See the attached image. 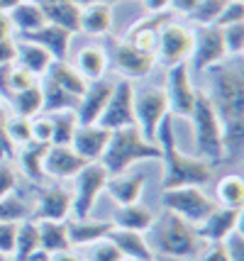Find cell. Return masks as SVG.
Instances as JSON below:
<instances>
[{
    "mask_svg": "<svg viewBox=\"0 0 244 261\" xmlns=\"http://www.w3.org/2000/svg\"><path fill=\"white\" fill-rule=\"evenodd\" d=\"M210 93L212 110L222 127L225 159L222 164H234L244 151V68L239 59L222 61L210 68Z\"/></svg>",
    "mask_w": 244,
    "mask_h": 261,
    "instance_id": "cell-1",
    "label": "cell"
},
{
    "mask_svg": "<svg viewBox=\"0 0 244 261\" xmlns=\"http://www.w3.org/2000/svg\"><path fill=\"white\" fill-rule=\"evenodd\" d=\"M156 144L161 149V191H171V188H183V186H208L212 181V171L215 166L208 164L200 156H191V154H183L178 149V139H176L174 132V115L169 113L161 120L159 125V132H156Z\"/></svg>",
    "mask_w": 244,
    "mask_h": 261,
    "instance_id": "cell-2",
    "label": "cell"
},
{
    "mask_svg": "<svg viewBox=\"0 0 244 261\" xmlns=\"http://www.w3.org/2000/svg\"><path fill=\"white\" fill-rule=\"evenodd\" d=\"M137 161H161L159 144L147 142L134 125L113 129L98 164L107 171V176H117V173H127Z\"/></svg>",
    "mask_w": 244,
    "mask_h": 261,
    "instance_id": "cell-3",
    "label": "cell"
},
{
    "mask_svg": "<svg viewBox=\"0 0 244 261\" xmlns=\"http://www.w3.org/2000/svg\"><path fill=\"white\" fill-rule=\"evenodd\" d=\"M147 242L151 251L161 254L166 259H191L200 251V244H203L196 225H191L169 210L164 215L154 217L151 227L147 229Z\"/></svg>",
    "mask_w": 244,
    "mask_h": 261,
    "instance_id": "cell-4",
    "label": "cell"
},
{
    "mask_svg": "<svg viewBox=\"0 0 244 261\" xmlns=\"http://www.w3.org/2000/svg\"><path fill=\"white\" fill-rule=\"evenodd\" d=\"M191 125H193V144H196V156L205 159L208 164H222L225 159V144H222V127L220 120L212 110L208 93L198 91L196 105L191 113Z\"/></svg>",
    "mask_w": 244,
    "mask_h": 261,
    "instance_id": "cell-5",
    "label": "cell"
},
{
    "mask_svg": "<svg viewBox=\"0 0 244 261\" xmlns=\"http://www.w3.org/2000/svg\"><path fill=\"white\" fill-rule=\"evenodd\" d=\"M161 205L169 213L183 217L191 225H200V222L218 207V203H215L203 188H198V186H183V188L164 191Z\"/></svg>",
    "mask_w": 244,
    "mask_h": 261,
    "instance_id": "cell-6",
    "label": "cell"
},
{
    "mask_svg": "<svg viewBox=\"0 0 244 261\" xmlns=\"http://www.w3.org/2000/svg\"><path fill=\"white\" fill-rule=\"evenodd\" d=\"M107 178H110L107 171H105L98 161L88 164V166L76 176V188H73V193H71V215H73V220L91 217L93 205L98 203L100 193L105 191Z\"/></svg>",
    "mask_w": 244,
    "mask_h": 261,
    "instance_id": "cell-7",
    "label": "cell"
},
{
    "mask_svg": "<svg viewBox=\"0 0 244 261\" xmlns=\"http://www.w3.org/2000/svg\"><path fill=\"white\" fill-rule=\"evenodd\" d=\"M166 115H169V100L164 88L154 86L147 91H134V127L147 142H156L159 125Z\"/></svg>",
    "mask_w": 244,
    "mask_h": 261,
    "instance_id": "cell-8",
    "label": "cell"
},
{
    "mask_svg": "<svg viewBox=\"0 0 244 261\" xmlns=\"http://www.w3.org/2000/svg\"><path fill=\"white\" fill-rule=\"evenodd\" d=\"M196 30H191L181 22H164L156 39V61L164 66H176V64H188L191 51H193V39Z\"/></svg>",
    "mask_w": 244,
    "mask_h": 261,
    "instance_id": "cell-9",
    "label": "cell"
},
{
    "mask_svg": "<svg viewBox=\"0 0 244 261\" xmlns=\"http://www.w3.org/2000/svg\"><path fill=\"white\" fill-rule=\"evenodd\" d=\"M98 125L105 129H120V127L134 125V86L132 81L120 79L113 81V93L105 102V110L98 120Z\"/></svg>",
    "mask_w": 244,
    "mask_h": 261,
    "instance_id": "cell-10",
    "label": "cell"
},
{
    "mask_svg": "<svg viewBox=\"0 0 244 261\" xmlns=\"http://www.w3.org/2000/svg\"><path fill=\"white\" fill-rule=\"evenodd\" d=\"M164 91H166V100H169V113L188 120L198 98V88L191 81L188 64L169 66V71H166V88Z\"/></svg>",
    "mask_w": 244,
    "mask_h": 261,
    "instance_id": "cell-11",
    "label": "cell"
},
{
    "mask_svg": "<svg viewBox=\"0 0 244 261\" xmlns=\"http://www.w3.org/2000/svg\"><path fill=\"white\" fill-rule=\"evenodd\" d=\"M193 34H196V39H193V51H191V59H188L193 64V73H208L210 68L227 61L220 27L208 24V27H200Z\"/></svg>",
    "mask_w": 244,
    "mask_h": 261,
    "instance_id": "cell-12",
    "label": "cell"
},
{
    "mask_svg": "<svg viewBox=\"0 0 244 261\" xmlns=\"http://www.w3.org/2000/svg\"><path fill=\"white\" fill-rule=\"evenodd\" d=\"M110 61L120 71L122 79H144L151 73V68L156 66V54L142 51L134 44H129L127 39H113L110 44Z\"/></svg>",
    "mask_w": 244,
    "mask_h": 261,
    "instance_id": "cell-13",
    "label": "cell"
},
{
    "mask_svg": "<svg viewBox=\"0 0 244 261\" xmlns=\"http://www.w3.org/2000/svg\"><path fill=\"white\" fill-rule=\"evenodd\" d=\"M242 222V207H222L218 205L200 225H198V237L208 244H220L239 229Z\"/></svg>",
    "mask_w": 244,
    "mask_h": 261,
    "instance_id": "cell-14",
    "label": "cell"
},
{
    "mask_svg": "<svg viewBox=\"0 0 244 261\" xmlns=\"http://www.w3.org/2000/svg\"><path fill=\"white\" fill-rule=\"evenodd\" d=\"M71 215V191L64 186H49L42 188L37 195L35 217L39 220H51V222H64Z\"/></svg>",
    "mask_w": 244,
    "mask_h": 261,
    "instance_id": "cell-15",
    "label": "cell"
},
{
    "mask_svg": "<svg viewBox=\"0 0 244 261\" xmlns=\"http://www.w3.org/2000/svg\"><path fill=\"white\" fill-rule=\"evenodd\" d=\"M113 93V81L100 79L88 83L86 93L78 100V108H76V115H78V125H98L100 115L105 110V102Z\"/></svg>",
    "mask_w": 244,
    "mask_h": 261,
    "instance_id": "cell-16",
    "label": "cell"
},
{
    "mask_svg": "<svg viewBox=\"0 0 244 261\" xmlns=\"http://www.w3.org/2000/svg\"><path fill=\"white\" fill-rule=\"evenodd\" d=\"M88 166V161L78 156L71 147H49L44 156V176L47 178H76L83 169Z\"/></svg>",
    "mask_w": 244,
    "mask_h": 261,
    "instance_id": "cell-17",
    "label": "cell"
},
{
    "mask_svg": "<svg viewBox=\"0 0 244 261\" xmlns=\"http://www.w3.org/2000/svg\"><path fill=\"white\" fill-rule=\"evenodd\" d=\"M107 139H110V129H105L100 125H78V129L73 132L69 147L83 156L88 164L100 161L105 147H107Z\"/></svg>",
    "mask_w": 244,
    "mask_h": 261,
    "instance_id": "cell-18",
    "label": "cell"
},
{
    "mask_svg": "<svg viewBox=\"0 0 244 261\" xmlns=\"http://www.w3.org/2000/svg\"><path fill=\"white\" fill-rule=\"evenodd\" d=\"M71 37H73L71 32L61 30L57 24H49V22L42 24L35 32H22L24 42H32V44L42 46L54 61H64V59H66L69 46H71Z\"/></svg>",
    "mask_w": 244,
    "mask_h": 261,
    "instance_id": "cell-19",
    "label": "cell"
},
{
    "mask_svg": "<svg viewBox=\"0 0 244 261\" xmlns=\"http://www.w3.org/2000/svg\"><path fill=\"white\" fill-rule=\"evenodd\" d=\"M147 188V173L137 171V173H117L110 176L105 183V191L107 195L115 200L117 205H134L142 200Z\"/></svg>",
    "mask_w": 244,
    "mask_h": 261,
    "instance_id": "cell-20",
    "label": "cell"
},
{
    "mask_svg": "<svg viewBox=\"0 0 244 261\" xmlns=\"http://www.w3.org/2000/svg\"><path fill=\"white\" fill-rule=\"evenodd\" d=\"M107 239L122 251V256L127 261H151L154 251L149 249V242L144 237V232H132V229H117L113 227Z\"/></svg>",
    "mask_w": 244,
    "mask_h": 261,
    "instance_id": "cell-21",
    "label": "cell"
},
{
    "mask_svg": "<svg viewBox=\"0 0 244 261\" xmlns=\"http://www.w3.org/2000/svg\"><path fill=\"white\" fill-rule=\"evenodd\" d=\"M113 227L115 225L107 222V220L83 217V220H71L69 225H66V232H69L71 247H86V244H95V242L105 239Z\"/></svg>",
    "mask_w": 244,
    "mask_h": 261,
    "instance_id": "cell-22",
    "label": "cell"
},
{
    "mask_svg": "<svg viewBox=\"0 0 244 261\" xmlns=\"http://www.w3.org/2000/svg\"><path fill=\"white\" fill-rule=\"evenodd\" d=\"M44 79L51 81L54 86H59L61 91L76 95V98H81L83 93H86V88H88L86 79H83L76 68L71 66L66 59H64V61H51L49 68H47V73H44Z\"/></svg>",
    "mask_w": 244,
    "mask_h": 261,
    "instance_id": "cell-23",
    "label": "cell"
},
{
    "mask_svg": "<svg viewBox=\"0 0 244 261\" xmlns=\"http://www.w3.org/2000/svg\"><path fill=\"white\" fill-rule=\"evenodd\" d=\"M73 68L81 73L86 83L105 79V68H107V51L103 46H83L76 57Z\"/></svg>",
    "mask_w": 244,
    "mask_h": 261,
    "instance_id": "cell-24",
    "label": "cell"
},
{
    "mask_svg": "<svg viewBox=\"0 0 244 261\" xmlns=\"http://www.w3.org/2000/svg\"><path fill=\"white\" fill-rule=\"evenodd\" d=\"M117 229H132V232H147L154 222V213L144 205H117L115 217L110 220Z\"/></svg>",
    "mask_w": 244,
    "mask_h": 261,
    "instance_id": "cell-25",
    "label": "cell"
},
{
    "mask_svg": "<svg viewBox=\"0 0 244 261\" xmlns=\"http://www.w3.org/2000/svg\"><path fill=\"white\" fill-rule=\"evenodd\" d=\"M44 17L49 24H57L66 32L76 34L81 32V5H76L73 0H64V3H54V5H44Z\"/></svg>",
    "mask_w": 244,
    "mask_h": 261,
    "instance_id": "cell-26",
    "label": "cell"
},
{
    "mask_svg": "<svg viewBox=\"0 0 244 261\" xmlns=\"http://www.w3.org/2000/svg\"><path fill=\"white\" fill-rule=\"evenodd\" d=\"M51 144H42V142H27L20 147V169L24 171V176L30 181L42 183L44 176V156Z\"/></svg>",
    "mask_w": 244,
    "mask_h": 261,
    "instance_id": "cell-27",
    "label": "cell"
},
{
    "mask_svg": "<svg viewBox=\"0 0 244 261\" xmlns=\"http://www.w3.org/2000/svg\"><path fill=\"white\" fill-rule=\"evenodd\" d=\"M113 30V5L110 3H93L81 8V32L105 34Z\"/></svg>",
    "mask_w": 244,
    "mask_h": 261,
    "instance_id": "cell-28",
    "label": "cell"
},
{
    "mask_svg": "<svg viewBox=\"0 0 244 261\" xmlns=\"http://www.w3.org/2000/svg\"><path fill=\"white\" fill-rule=\"evenodd\" d=\"M8 17H10V24L12 30H17V32H35L39 30L42 24H47V17H44V10L32 3V0H24L20 3L17 8H12L10 12H5Z\"/></svg>",
    "mask_w": 244,
    "mask_h": 261,
    "instance_id": "cell-29",
    "label": "cell"
},
{
    "mask_svg": "<svg viewBox=\"0 0 244 261\" xmlns=\"http://www.w3.org/2000/svg\"><path fill=\"white\" fill-rule=\"evenodd\" d=\"M164 22H166V17L159 12L154 20H142L140 24H134L125 39H127L129 44H134L137 49H142V51H151V54H154V51H156L159 30H161Z\"/></svg>",
    "mask_w": 244,
    "mask_h": 261,
    "instance_id": "cell-30",
    "label": "cell"
},
{
    "mask_svg": "<svg viewBox=\"0 0 244 261\" xmlns=\"http://www.w3.org/2000/svg\"><path fill=\"white\" fill-rule=\"evenodd\" d=\"M51 61H54V59L49 57L42 46L32 44V42H24V39L17 42V59H15V64H20L22 68H27L32 76H44Z\"/></svg>",
    "mask_w": 244,
    "mask_h": 261,
    "instance_id": "cell-31",
    "label": "cell"
},
{
    "mask_svg": "<svg viewBox=\"0 0 244 261\" xmlns=\"http://www.w3.org/2000/svg\"><path fill=\"white\" fill-rule=\"evenodd\" d=\"M37 227H39V247H42V249H47L51 256L59 254V251L71 249L69 232H66V225H64V222L39 220V222H37Z\"/></svg>",
    "mask_w": 244,
    "mask_h": 261,
    "instance_id": "cell-32",
    "label": "cell"
},
{
    "mask_svg": "<svg viewBox=\"0 0 244 261\" xmlns=\"http://www.w3.org/2000/svg\"><path fill=\"white\" fill-rule=\"evenodd\" d=\"M51 122V147H69L73 132L78 129V115L76 110H59L49 115Z\"/></svg>",
    "mask_w": 244,
    "mask_h": 261,
    "instance_id": "cell-33",
    "label": "cell"
},
{
    "mask_svg": "<svg viewBox=\"0 0 244 261\" xmlns=\"http://www.w3.org/2000/svg\"><path fill=\"white\" fill-rule=\"evenodd\" d=\"M215 203L222 207H242L244 205V181L239 173H225L215 186Z\"/></svg>",
    "mask_w": 244,
    "mask_h": 261,
    "instance_id": "cell-34",
    "label": "cell"
},
{
    "mask_svg": "<svg viewBox=\"0 0 244 261\" xmlns=\"http://www.w3.org/2000/svg\"><path fill=\"white\" fill-rule=\"evenodd\" d=\"M10 105H12V110H15L12 115H20V117H27V120L42 115V108H44L42 86L35 83V86H30V88H24V91L15 93L10 98Z\"/></svg>",
    "mask_w": 244,
    "mask_h": 261,
    "instance_id": "cell-35",
    "label": "cell"
},
{
    "mask_svg": "<svg viewBox=\"0 0 244 261\" xmlns=\"http://www.w3.org/2000/svg\"><path fill=\"white\" fill-rule=\"evenodd\" d=\"M39 249V227L37 220H20L17 222V239H15V251L12 256L15 261H27V256L32 251Z\"/></svg>",
    "mask_w": 244,
    "mask_h": 261,
    "instance_id": "cell-36",
    "label": "cell"
},
{
    "mask_svg": "<svg viewBox=\"0 0 244 261\" xmlns=\"http://www.w3.org/2000/svg\"><path fill=\"white\" fill-rule=\"evenodd\" d=\"M42 98H44V108H42L44 115L59 113V110H76V108H78V100H81V98H76V95H71V93L61 91L59 86H54V83L47 79L42 83Z\"/></svg>",
    "mask_w": 244,
    "mask_h": 261,
    "instance_id": "cell-37",
    "label": "cell"
},
{
    "mask_svg": "<svg viewBox=\"0 0 244 261\" xmlns=\"http://www.w3.org/2000/svg\"><path fill=\"white\" fill-rule=\"evenodd\" d=\"M37 83V76H32L27 68H22L20 64H10L8 71H5V88H8V102L15 93L24 91V88H30V86H35Z\"/></svg>",
    "mask_w": 244,
    "mask_h": 261,
    "instance_id": "cell-38",
    "label": "cell"
},
{
    "mask_svg": "<svg viewBox=\"0 0 244 261\" xmlns=\"http://www.w3.org/2000/svg\"><path fill=\"white\" fill-rule=\"evenodd\" d=\"M225 3H227V0H200V3L196 5V10L191 12L188 17H191L196 24H200V27L215 24L218 22V17H220L222 8H225Z\"/></svg>",
    "mask_w": 244,
    "mask_h": 261,
    "instance_id": "cell-39",
    "label": "cell"
},
{
    "mask_svg": "<svg viewBox=\"0 0 244 261\" xmlns=\"http://www.w3.org/2000/svg\"><path fill=\"white\" fill-rule=\"evenodd\" d=\"M220 32H222V42H225L227 59H239L242 57V51H244V22L220 27Z\"/></svg>",
    "mask_w": 244,
    "mask_h": 261,
    "instance_id": "cell-40",
    "label": "cell"
},
{
    "mask_svg": "<svg viewBox=\"0 0 244 261\" xmlns=\"http://www.w3.org/2000/svg\"><path fill=\"white\" fill-rule=\"evenodd\" d=\"M5 135H8L12 147H22L27 142H32L30 120H27V117H20V115H10L8 122H5Z\"/></svg>",
    "mask_w": 244,
    "mask_h": 261,
    "instance_id": "cell-41",
    "label": "cell"
},
{
    "mask_svg": "<svg viewBox=\"0 0 244 261\" xmlns=\"http://www.w3.org/2000/svg\"><path fill=\"white\" fill-rule=\"evenodd\" d=\"M30 215V207L22 198L17 195H8L5 200H0V220H12V222H20Z\"/></svg>",
    "mask_w": 244,
    "mask_h": 261,
    "instance_id": "cell-42",
    "label": "cell"
},
{
    "mask_svg": "<svg viewBox=\"0 0 244 261\" xmlns=\"http://www.w3.org/2000/svg\"><path fill=\"white\" fill-rule=\"evenodd\" d=\"M91 247H93V251H91V261H127L125 256H122V251L117 249L107 237L100 239V242H95V244H91Z\"/></svg>",
    "mask_w": 244,
    "mask_h": 261,
    "instance_id": "cell-43",
    "label": "cell"
},
{
    "mask_svg": "<svg viewBox=\"0 0 244 261\" xmlns=\"http://www.w3.org/2000/svg\"><path fill=\"white\" fill-rule=\"evenodd\" d=\"M237 22H244V3L242 0H227L215 27H227V24H237Z\"/></svg>",
    "mask_w": 244,
    "mask_h": 261,
    "instance_id": "cell-44",
    "label": "cell"
},
{
    "mask_svg": "<svg viewBox=\"0 0 244 261\" xmlns=\"http://www.w3.org/2000/svg\"><path fill=\"white\" fill-rule=\"evenodd\" d=\"M15 239H17V222L0 220V254H3V256H12Z\"/></svg>",
    "mask_w": 244,
    "mask_h": 261,
    "instance_id": "cell-45",
    "label": "cell"
},
{
    "mask_svg": "<svg viewBox=\"0 0 244 261\" xmlns=\"http://www.w3.org/2000/svg\"><path fill=\"white\" fill-rule=\"evenodd\" d=\"M30 129H32V142H42V144H51V122L49 115H37L30 120Z\"/></svg>",
    "mask_w": 244,
    "mask_h": 261,
    "instance_id": "cell-46",
    "label": "cell"
},
{
    "mask_svg": "<svg viewBox=\"0 0 244 261\" xmlns=\"http://www.w3.org/2000/svg\"><path fill=\"white\" fill-rule=\"evenodd\" d=\"M15 186H17V173H15V169L10 166V161L0 159V200H5L8 195H12Z\"/></svg>",
    "mask_w": 244,
    "mask_h": 261,
    "instance_id": "cell-47",
    "label": "cell"
},
{
    "mask_svg": "<svg viewBox=\"0 0 244 261\" xmlns=\"http://www.w3.org/2000/svg\"><path fill=\"white\" fill-rule=\"evenodd\" d=\"M8 110H5V100L0 98V159H10L12 151H15V147L10 144V139H8V135H5V122H8Z\"/></svg>",
    "mask_w": 244,
    "mask_h": 261,
    "instance_id": "cell-48",
    "label": "cell"
},
{
    "mask_svg": "<svg viewBox=\"0 0 244 261\" xmlns=\"http://www.w3.org/2000/svg\"><path fill=\"white\" fill-rule=\"evenodd\" d=\"M225 249H227L230 261H244V237H242L239 229L232 232L230 237L225 239Z\"/></svg>",
    "mask_w": 244,
    "mask_h": 261,
    "instance_id": "cell-49",
    "label": "cell"
},
{
    "mask_svg": "<svg viewBox=\"0 0 244 261\" xmlns=\"http://www.w3.org/2000/svg\"><path fill=\"white\" fill-rule=\"evenodd\" d=\"M17 59V42L8 37V39H0V66H8V64H15Z\"/></svg>",
    "mask_w": 244,
    "mask_h": 261,
    "instance_id": "cell-50",
    "label": "cell"
},
{
    "mask_svg": "<svg viewBox=\"0 0 244 261\" xmlns=\"http://www.w3.org/2000/svg\"><path fill=\"white\" fill-rule=\"evenodd\" d=\"M198 261H230L227 249H225V242H220V244H210L208 249L200 254Z\"/></svg>",
    "mask_w": 244,
    "mask_h": 261,
    "instance_id": "cell-51",
    "label": "cell"
},
{
    "mask_svg": "<svg viewBox=\"0 0 244 261\" xmlns=\"http://www.w3.org/2000/svg\"><path fill=\"white\" fill-rule=\"evenodd\" d=\"M142 3H144V10L151 15H159V12L171 8V0H142Z\"/></svg>",
    "mask_w": 244,
    "mask_h": 261,
    "instance_id": "cell-52",
    "label": "cell"
},
{
    "mask_svg": "<svg viewBox=\"0 0 244 261\" xmlns=\"http://www.w3.org/2000/svg\"><path fill=\"white\" fill-rule=\"evenodd\" d=\"M200 0H171V8L176 12H183V15H191V12L196 10V5Z\"/></svg>",
    "mask_w": 244,
    "mask_h": 261,
    "instance_id": "cell-53",
    "label": "cell"
},
{
    "mask_svg": "<svg viewBox=\"0 0 244 261\" xmlns=\"http://www.w3.org/2000/svg\"><path fill=\"white\" fill-rule=\"evenodd\" d=\"M12 37V24H10V17L5 12H0V39H8Z\"/></svg>",
    "mask_w": 244,
    "mask_h": 261,
    "instance_id": "cell-54",
    "label": "cell"
},
{
    "mask_svg": "<svg viewBox=\"0 0 244 261\" xmlns=\"http://www.w3.org/2000/svg\"><path fill=\"white\" fill-rule=\"evenodd\" d=\"M51 261H83L76 251H71V249H66V251H59V254H54L51 256Z\"/></svg>",
    "mask_w": 244,
    "mask_h": 261,
    "instance_id": "cell-55",
    "label": "cell"
},
{
    "mask_svg": "<svg viewBox=\"0 0 244 261\" xmlns=\"http://www.w3.org/2000/svg\"><path fill=\"white\" fill-rule=\"evenodd\" d=\"M27 261H51V254H49L47 249H42V247H39L37 251H32V254L27 256Z\"/></svg>",
    "mask_w": 244,
    "mask_h": 261,
    "instance_id": "cell-56",
    "label": "cell"
},
{
    "mask_svg": "<svg viewBox=\"0 0 244 261\" xmlns=\"http://www.w3.org/2000/svg\"><path fill=\"white\" fill-rule=\"evenodd\" d=\"M24 0H0V12H10L12 8H17Z\"/></svg>",
    "mask_w": 244,
    "mask_h": 261,
    "instance_id": "cell-57",
    "label": "cell"
},
{
    "mask_svg": "<svg viewBox=\"0 0 244 261\" xmlns=\"http://www.w3.org/2000/svg\"><path fill=\"white\" fill-rule=\"evenodd\" d=\"M73 3H76V5H93V3H113V0H73Z\"/></svg>",
    "mask_w": 244,
    "mask_h": 261,
    "instance_id": "cell-58",
    "label": "cell"
},
{
    "mask_svg": "<svg viewBox=\"0 0 244 261\" xmlns=\"http://www.w3.org/2000/svg\"><path fill=\"white\" fill-rule=\"evenodd\" d=\"M32 3H37L39 8H44V5H54V3H64V0H32Z\"/></svg>",
    "mask_w": 244,
    "mask_h": 261,
    "instance_id": "cell-59",
    "label": "cell"
},
{
    "mask_svg": "<svg viewBox=\"0 0 244 261\" xmlns=\"http://www.w3.org/2000/svg\"><path fill=\"white\" fill-rule=\"evenodd\" d=\"M0 261H8V256H3V254H0Z\"/></svg>",
    "mask_w": 244,
    "mask_h": 261,
    "instance_id": "cell-60",
    "label": "cell"
},
{
    "mask_svg": "<svg viewBox=\"0 0 244 261\" xmlns=\"http://www.w3.org/2000/svg\"><path fill=\"white\" fill-rule=\"evenodd\" d=\"M151 261H154V259H151Z\"/></svg>",
    "mask_w": 244,
    "mask_h": 261,
    "instance_id": "cell-61",
    "label": "cell"
}]
</instances>
